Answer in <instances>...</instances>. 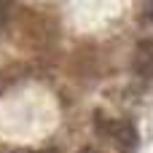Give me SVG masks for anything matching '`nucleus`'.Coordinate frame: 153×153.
Segmentation results:
<instances>
[{"label": "nucleus", "instance_id": "20e7f679", "mask_svg": "<svg viewBox=\"0 0 153 153\" xmlns=\"http://www.w3.org/2000/svg\"><path fill=\"white\" fill-rule=\"evenodd\" d=\"M38 153H56V151H51V148H48V151H38Z\"/></svg>", "mask_w": 153, "mask_h": 153}, {"label": "nucleus", "instance_id": "7ed1b4c3", "mask_svg": "<svg viewBox=\"0 0 153 153\" xmlns=\"http://www.w3.org/2000/svg\"><path fill=\"white\" fill-rule=\"evenodd\" d=\"M8 16H11V0H0V32L8 24Z\"/></svg>", "mask_w": 153, "mask_h": 153}, {"label": "nucleus", "instance_id": "39448f33", "mask_svg": "<svg viewBox=\"0 0 153 153\" xmlns=\"http://www.w3.org/2000/svg\"><path fill=\"white\" fill-rule=\"evenodd\" d=\"M148 3H151V11H153V0H148Z\"/></svg>", "mask_w": 153, "mask_h": 153}, {"label": "nucleus", "instance_id": "f03ea898", "mask_svg": "<svg viewBox=\"0 0 153 153\" xmlns=\"http://www.w3.org/2000/svg\"><path fill=\"white\" fill-rule=\"evenodd\" d=\"M134 70L143 78H153V43H143L134 56Z\"/></svg>", "mask_w": 153, "mask_h": 153}, {"label": "nucleus", "instance_id": "f257e3e1", "mask_svg": "<svg viewBox=\"0 0 153 153\" xmlns=\"http://www.w3.org/2000/svg\"><path fill=\"white\" fill-rule=\"evenodd\" d=\"M94 129L97 134L113 140V145L118 148L121 153H134L137 145H140V137H137V129L132 121L126 118H108L105 113H94Z\"/></svg>", "mask_w": 153, "mask_h": 153}]
</instances>
